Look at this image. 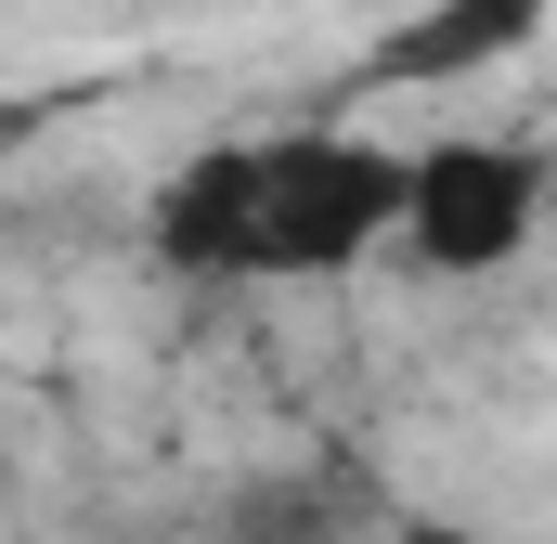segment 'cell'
<instances>
[{"instance_id":"obj_1","label":"cell","mask_w":557,"mask_h":544,"mask_svg":"<svg viewBox=\"0 0 557 544\" xmlns=\"http://www.w3.org/2000/svg\"><path fill=\"white\" fill-rule=\"evenodd\" d=\"M169 272H350L403 234V156L350 131H273L182 156L143 208Z\"/></svg>"},{"instance_id":"obj_2","label":"cell","mask_w":557,"mask_h":544,"mask_svg":"<svg viewBox=\"0 0 557 544\" xmlns=\"http://www.w3.org/2000/svg\"><path fill=\"white\" fill-rule=\"evenodd\" d=\"M532 221H545V156L532 143H493V131H454L403 156V247L428 272H493L532 247Z\"/></svg>"},{"instance_id":"obj_3","label":"cell","mask_w":557,"mask_h":544,"mask_svg":"<svg viewBox=\"0 0 557 544\" xmlns=\"http://www.w3.org/2000/svg\"><path fill=\"white\" fill-rule=\"evenodd\" d=\"M532 26H545V0H428V13H403V26L376 39V65H363V78H389V91H454V78L519 65V52H532Z\"/></svg>"},{"instance_id":"obj_4","label":"cell","mask_w":557,"mask_h":544,"mask_svg":"<svg viewBox=\"0 0 557 544\" xmlns=\"http://www.w3.org/2000/svg\"><path fill=\"white\" fill-rule=\"evenodd\" d=\"M403 544H480V532H454V519H416V532H403Z\"/></svg>"}]
</instances>
